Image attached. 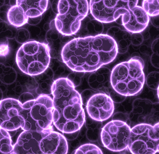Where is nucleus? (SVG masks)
Instances as JSON below:
<instances>
[{
    "instance_id": "1",
    "label": "nucleus",
    "mask_w": 159,
    "mask_h": 154,
    "mask_svg": "<svg viewBox=\"0 0 159 154\" xmlns=\"http://www.w3.org/2000/svg\"><path fill=\"white\" fill-rule=\"evenodd\" d=\"M116 42L104 34L75 38L62 48L63 62L73 71L94 72L113 61L117 55Z\"/></svg>"
},
{
    "instance_id": "2",
    "label": "nucleus",
    "mask_w": 159,
    "mask_h": 154,
    "mask_svg": "<svg viewBox=\"0 0 159 154\" xmlns=\"http://www.w3.org/2000/svg\"><path fill=\"white\" fill-rule=\"evenodd\" d=\"M53 96V123L63 134H73L83 127L85 116L81 95L72 81L65 78L55 80L51 86Z\"/></svg>"
},
{
    "instance_id": "3",
    "label": "nucleus",
    "mask_w": 159,
    "mask_h": 154,
    "mask_svg": "<svg viewBox=\"0 0 159 154\" xmlns=\"http://www.w3.org/2000/svg\"><path fill=\"white\" fill-rule=\"evenodd\" d=\"M67 141L52 129L23 131L14 144V154H67Z\"/></svg>"
},
{
    "instance_id": "4",
    "label": "nucleus",
    "mask_w": 159,
    "mask_h": 154,
    "mask_svg": "<svg viewBox=\"0 0 159 154\" xmlns=\"http://www.w3.org/2000/svg\"><path fill=\"white\" fill-rule=\"evenodd\" d=\"M144 63L135 57L116 65L111 73L110 82L115 92L124 96L137 95L145 83Z\"/></svg>"
},
{
    "instance_id": "5",
    "label": "nucleus",
    "mask_w": 159,
    "mask_h": 154,
    "mask_svg": "<svg viewBox=\"0 0 159 154\" xmlns=\"http://www.w3.org/2000/svg\"><path fill=\"white\" fill-rule=\"evenodd\" d=\"M52 99L45 94L27 101L19 113L20 128L24 131L41 132L51 129L53 125Z\"/></svg>"
},
{
    "instance_id": "6",
    "label": "nucleus",
    "mask_w": 159,
    "mask_h": 154,
    "mask_svg": "<svg viewBox=\"0 0 159 154\" xmlns=\"http://www.w3.org/2000/svg\"><path fill=\"white\" fill-rule=\"evenodd\" d=\"M51 56L49 46L36 41H28L19 48L16 61L20 70L29 76L40 75L47 70Z\"/></svg>"
},
{
    "instance_id": "7",
    "label": "nucleus",
    "mask_w": 159,
    "mask_h": 154,
    "mask_svg": "<svg viewBox=\"0 0 159 154\" xmlns=\"http://www.w3.org/2000/svg\"><path fill=\"white\" fill-rule=\"evenodd\" d=\"M89 9L88 1H58V12L55 19L56 29L66 36L76 34Z\"/></svg>"
},
{
    "instance_id": "8",
    "label": "nucleus",
    "mask_w": 159,
    "mask_h": 154,
    "mask_svg": "<svg viewBox=\"0 0 159 154\" xmlns=\"http://www.w3.org/2000/svg\"><path fill=\"white\" fill-rule=\"evenodd\" d=\"M127 145L133 154H155L159 152V135L151 124H137L131 128Z\"/></svg>"
},
{
    "instance_id": "9",
    "label": "nucleus",
    "mask_w": 159,
    "mask_h": 154,
    "mask_svg": "<svg viewBox=\"0 0 159 154\" xmlns=\"http://www.w3.org/2000/svg\"><path fill=\"white\" fill-rule=\"evenodd\" d=\"M131 128L125 122L113 120L107 123L101 132L103 146L113 152H120L128 148L127 141Z\"/></svg>"
},
{
    "instance_id": "10",
    "label": "nucleus",
    "mask_w": 159,
    "mask_h": 154,
    "mask_svg": "<svg viewBox=\"0 0 159 154\" xmlns=\"http://www.w3.org/2000/svg\"><path fill=\"white\" fill-rule=\"evenodd\" d=\"M128 1H90L89 9L96 20L110 23L117 20L129 10Z\"/></svg>"
},
{
    "instance_id": "11",
    "label": "nucleus",
    "mask_w": 159,
    "mask_h": 154,
    "mask_svg": "<svg viewBox=\"0 0 159 154\" xmlns=\"http://www.w3.org/2000/svg\"><path fill=\"white\" fill-rule=\"evenodd\" d=\"M22 105L19 100L7 98L0 101V128L8 132L16 131L20 128L19 113Z\"/></svg>"
},
{
    "instance_id": "12",
    "label": "nucleus",
    "mask_w": 159,
    "mask_h": 154,
    "mask_svg": "<svg viewBox=\"0 0 159 154\" xmlns=\"http://www.w3.org/2000/svg\"><path fill=\"white\" fill-rule=\"evenodd\" d=\"M86 110L92 119L104 121L113 114L114 103L109 96L103 93H98L90 98L87 103Z\"/></svg>"
},
{
    "instance_id": "13",
    "label": "nucleus",
    "mask_w": 159,
    "mask_h": 154,
    "mask_svg": "<svg viewBox=\"0 0 159 154\" xmlns=\"http://www.w3.org/2000/svg\"><path fill=\"white\" fill-rule=\"evenodd\" d=\"M122 25L128 32L139 33L146 29L150 22V17L142 7L135 6L129 8L127 13L122 16Z\"/></svg>"
},
{
    "instance_id": "14",
    "label": "nucleus",
    "mask_w": 159,
    "mask_h": 154,
    "mask_svg": "<svg viewBox=\"0 0 159 154\" xmlns=\"http://www.w3.org/2000/svg\"><path fill=\"white\" fill-rule=\"evenodd\" d=\"M49 1H17V5L24 10L27 17L36 18L41 17L48 8Z\"/></svg>"
},
{
    "instance_id": "15",
    "label": "nucleus",
    "mask_w": 159,
    "mask_h": 154,
    "mask_svg": "<svg viewBox=\"0 0 159 154\" xmlns=\"http://www.w3.org/2000/svg\"><path fill=\"white\" fill-rule=\"evenodd\" d=\"M7 18L11 25L18 28L27 23L29 18L25 15L23 9L16 5L11 7L7 14Z\"/></svg>"
},
{
    "instance_id": "16",
    "label": "nucleus",
    "mask_w": 159,
    "mask_h": 154,
    "mask_svg": "<svg viewBox=\"0 0 159 154\" xmlns=\"http://www.w3.org/2000/svg\"><path fill=\"white\" fill-rule=\"evenodd\" d=\"M14 144L9 132L0 128V154H14Z\"/></svg>"
},
{
    "instance_id": "17",
    "label": "nucleus",
    "mask_w": 159,
    "mask_h": 154,
    "mask_svg": "<svg viewBox=\"0 0 159 154\" xmlns=\"http://www.w3.org/2000/svg\"><path fill=\"white\" fill-rule=\"evenodd\" d=\"M17 30L9 23L0 22V43H5L8 42V39H14Z\"/></svg>"
},
{
    "instance_id": "18",
    "label": "nucleus",
    "mask_w": 159,
    "mask_h": 154,
    "mask_svg": "<svg viewBox=\"0 0 159 154\" xmlns=\"http://www.w3.org/2000/svg\"><path fill=\"white\" fill-rule=\"evenodd\" d=\"M142 7L149 17L159 15V1H143Z\"/></svg>"
},
{
    "instance_id": "19",
    "label": "nucleus",
    "mask_w": 159,
    "mask_h": 154,
    "mask_svg": "<svg viewBox=\"0 0 159 154\" xmlns=\"http://www.w3.org/2000/svg\"><path fill=\"white\" fill-rule=\"evenodd\" d=\"M74 154H103L102 151L96 145L86 144L80 146Z\"/></svg>"
},
{
    "instance_id": "20",
    "label": "nucleus",
    "mask_w": 159,
    "mask_h": 154,
    "mask_svg": "<svg viewBox=\"0 0 159 154\" xmlns=\"http://www.w3.org/2000/svg\"><path fill=\"white\" fill-rule=\"evenodd\" d=\"M30 33L29 31L25 28H21L17 31L15 40L18 43L24 44L28 42V41L30 38Z\"/></svg>"
},
{
    "instance_id": "21",
    "label": "nucleus",
    "mask_w": 159,
    "mask_h": 154,
    "mask_svg": "<svg viewBox=\"0 0 159 154\" xmlns=\"http://www.w3.org/2000/svg\"><path fill=\"white\" fill-rule=\"evenodd\" d=\"M11 7V6L10 5L4 4L1 7H0V19L2 20V22L9 23L7 18V14Z\"/></svg>"
},
{
    "instance_id": "22",
    "label": "nucleus",
    "mask_w": 159,
    "mask_h": 154,
    "mask_svg": "<svg viewBox=\"0 0 159 154\" xmlns=\"http://www.w3.org/2000/svg\"><path fill=\"white\" fill-rule=\"evenodd\" d=\"M13 39H9V41H8L7 45H8L9 47L12 50H16L17 48H18L19 43L16 40Z\"/></svg>"
},
{
    "instance_id": "23",
    "label": "nucleus",
    "mask_w": 159,
    "mask_h": 154,
    "mask_svg": "<svg viewBox=\"0 0 159 154\" xmlns=\"http://www.w3.org/2000/svg\"><path fill=\"white\" fill-rule=\"evenodd\" d=\"M41 17H42V16H41V17H38L33 18H29L27 23L30 24V25H36V24H37L39 23L40 20H41Z\"/></svg>"
},
{
    "instance_id": "24",
    "label": "nucleus",
    "mask_w": 159,
    "mask_h": 154,
    "mask_svg": "<svg viewBox=\"0 0 159 154\" xmlns=\"http://www.w3.org/2000/svg\"><path fill=\"white\" fill-rule=\"evenodd\" d=\"M9 3L11 7L15 6L17 5V1H9Z\"/></svg>"
},
{
    "instance_id": "25",
    "label": "nucleus",
    "mask_w": 159,
    "mask_h": 154,
    "mask_svg": "<svg viewBox=\"0 0 159 154\" xmlns=\"http://www.w3.org/2000/svg\"><path fill=\"white\" fill-rule=\"evenodd\" d=\"M153 128H154L157 131L159 136V123H158L154 124V125H153Z\"/></svg>"
},
{
    "instance_id": "26",
    "label": "nucleus",
    "mask_w": 159,
    "mask_h": 154,
    "mask_svg": "<svg viewBox=\"0 0 159 154\" xmlns=\"http://www.w3.org/2000/svg\"><path fill=\"white\" fill-rule=\"evenodd\" d=\"M6 1L4 0H0V7H1L2 6L5 4Z\"/></svg>"
},
{
    "instance_id": "27",
    "label": "nucleus",
    "mask_w": 159,
    "mask_h": 154,
    "mask_svg": "<svg viewBox=\"0 0 159 154\" xmlns=\"http://www.w3.org/2000/svg\"><path fill=\"white\" fill-rule=\"evenodd\" d=\"M157 95H158V98L159 100V85L158 86V89H157Z\"/></svg>"
}]
</instances>
